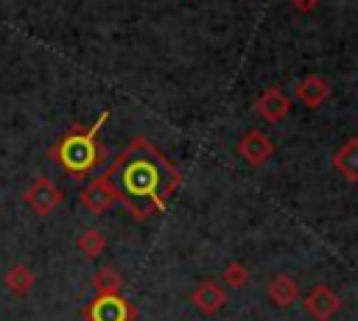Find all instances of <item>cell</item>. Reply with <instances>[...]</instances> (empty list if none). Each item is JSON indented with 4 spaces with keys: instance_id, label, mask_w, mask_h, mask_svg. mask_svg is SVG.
Here are the masks:
<instances>
[{
    "instance_id": "cell-1",
    "label": "cell",
    "mask_w": 358,
    "mask_h": 321,
    "mask_svg": "<svg viewBox=\"0 0 358 321\" xmlns=\"http://www.w3.org/2000/svg\"><path fill=\"white\" fill-rule=\"evenodd\" d=\"M112 187L120 193V198L137 209V212H148L154 207L162 204V198L171 190V173L168 167L145 148L131 151L120 167L112 176Z\"/></svg>"
},
{
    "instance_id": "cell-2",
    "label": "cell",
    "mask_w": 358,
    "mask_h": 321,
    "mask_svg": "<svg viewBox=\"0 0 358 321\" xmlns=\"http://www.w3.org/2000/svg\"><path fill=\"white\" fill-rule=\"evenodd\" d=\"M90 321H131L129 304L115 296V293H103L92 307H90Z\"/></svg>"
},
{
    "instance_id": "cell-3",
    "label": "cell",
    "mask_w": 358,
    "mask_h": 321,
    "mask_svg": "<svg viewBox=\"0 0 358 321\" xmlns=\"http://www.w3.org/2000/svg\"><path fill=\"white\" fill-rule=\"evenodd\" d=\"M95 162V148L87 137H73L64 145V165L73 167V173H84L87 167H92Z\"/></svg>"
},
{
    "instance_id": "cell-4",
    "label": "cell",
    "mask_w": 358,
    "mask_h": 321,
    "mask_svg": "<svg viewBox=\"0 0 358 321\" xmlns=\"http://www.w3.org/2000/svg\"><path fill=\"white\" fill-rule=\"evenodd\" d=\"M305 307H308V313H310L313 318L327 321V318L338 310V299H336L327 288H313V290L308 293V299H305Z\"/></svg>"
},
{
    "instance_id": "cell-5",
    "label": "cell",
    "mask_w": 358,
    "mask_h": 321,
    "mask_svg": "<svg viewBox=\"0 0 358 321\" xmlns=\"http://www.w3.org/2000/svg\"><path fill=\"white\" fill-rule=\"evenodd\" d=\"M193 301L201 313H215L221 304H224V290L215 285V282H204L196 293H193Z\"/></svg>"
},
{
    "instance_id": "cell-6",
    "label": "cell",
    "mask_w": 358,
    "mask_h": 321,
    "mask_svg": "<svg viewBox=\"0 0 358 321\" xmlns=\"http://www.w3.org/2000/svg\"><path fill=\"white\" fill-rule=\"evenodd\" d=\"M81 198H84V204H87L92 212H103V209L112 204V198H115V190H112V187H106L103 181H98V184L87 187Z\"/></svg>"
},
{
    "instance_id": "cell-7",
    "label": "cell",
    "mask_w": 358,
    "mask_h": 321,
    "mask_svg": "<svg viewBox=\"0 0 358 321\" xmlns=\"http://www.w3.org/2000/svg\"><path fill=\"white\" fill-rule=\"evenodd\" d=\"M268 296H271V301H274L277 307L291 304L294 296H296V285H294V279H288V276H277V279L271 282V288H268Z\"/></svg>"
},
{
    "instance_id": "cell-8",
    "label": "cell",
    "mask_w": 358,
    "mask_h": 321,
    "mask_svg": "<svg viewBox=\"0 0 358 321\" xmlns=\"http://www.w3.org/2000/svg\"><path fill=\"white\" fill-rule=\"evenodd\" d=\"M31 204H34L39 212H48V209L56 204V190H53L50 184H39V187H34V193H31Z\"/></svg>"
},
{
    "instance_id": "cell-9",
    "label": "cell",
    "mask_w": 358,
    "mask_h": 321,
    "mask_svg": "<svg viewBox=\"0 0 358 321\" xmlns=\"http://www.w3.org/2000/svg\"><path fill=\"white\" fill-rule=\"evenodd\" d=\"M8 288H11L14 293H25V290L31 288V274H28L25 268H14V271L8 274Z\"/></svg>"
},
{
    "instance_id": "cell-10",
    "label": "cell",
    "mask_w": 358,
    "mask_h": 321,
    "mask_svg": "<svg viewBox=\"0 0 358 321\" xmlns=\"http://www.w3.org/2000/svg\"><path fill=\"white\" fill-rule=\"evenodd\" d=\"M81 246H84V251H87V254H98V251H101V246H103V240H101V234H98V232H87V234H84V240H81Z\"/></svg>"
},
{
    "instance_id": "cell-11",
    "label": "cell",
    "mask_w": 358,
    "mask_h": 321,
    "mask_svg": "<svg viewBox=\"0 0 358 321\" xmlns=\"http://www.w3.org/2000/svg\"><path fill=\"white\" fill-rule=\"evenodd\" d=\"M98 285L103 288V293H115V288H117V276L109 274V271H103V274L98 276Z\"/></svg>"
}]
</instances>
